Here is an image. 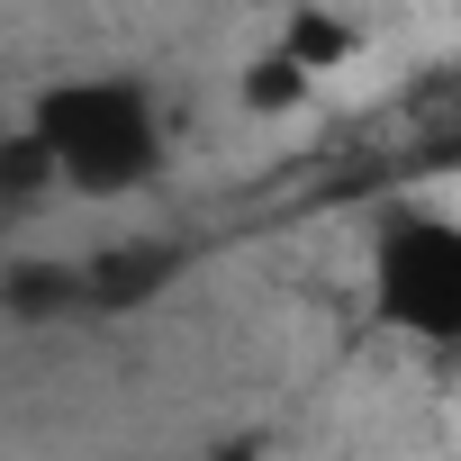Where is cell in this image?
<instances>
[{
  "instance_id": "obj_1",
  "label": "cell",
  "mask_w": 461,
  "mask_h": 461,
  "mask_svg": "<svg viewBox=\"0 0 461 461\" xmlns=\"http://www.w3.org/2000/svg\"><path fill=\"white\" fill-rule=\"evenodd\" d=\"M28 136L46 145V172L55 190H82V199H127L154 181L163 163V109L136 73H73V82H46L28 100Z\"/></svg>"
},
{
  "instance_id": "obj_2",
  "label": "cell",
  "mask_w": 461,
  "mask_h": 461,
  "mask_svg": "<svg viewBox=\"0 0 461 461\" xmlns=\"http://www.w3.org/2000/svg\"><path fill=\"white\" fill-rule=\"evenodd\" d=\"M371 308L416 344H461V226L434 208H398L371 236Z\"/></svg>"
},
{
  "instance_id": "obj_3",
  "label": "cell",
  "mask_w": 461,
  "mask_h": 461,
  "mask_svg": "<svg viewBox=\"0 0 461 461\" xmlns=\"http://www.w3.org/2000/svg\"><path fill=\"white\" fill-rule=\"evenodd\" d=\"M73 272H82V317H127V308H145L181 272V254L172 245H154V254H100V263H73Z\"/></svg>"
},
{
  "instance_id": "obj_4",
  "label": "cell",
  "mask_w": 461,
  "mask_h": 461,
  "mask_svg": "<svg viewBox=\"0 0 461 461\" xmlns=\"http://www.w3.org/2000/svg\"><path fill=\"white\" fill-rule=\"evenodd\" d=\"M0 308L28 317V326H64V317H82V272L73 263H19V272H0Z\"/></svg>"
},
{
  "instance_id": "obj_5",
  "label": "cell",
  "mask_w": 461,
  "mask_h": 461,
  "mask_svg": "<svg viewBox=\"0 0 461 461\" xmlns=\"http://www.w3.org/2000/svg\"><path fill=\"white\" fill-rule=\"evenodd\" d=\"M344 55H353V28H344L335 10H299V19H290V37H281V64H299L308 82H317L326 64H344Z\"/></svg>"
},
{
  "instance_id": "obj_6",
  "label": "cell",
  "mask_w": 461,
  "mask_h": 461,
  "mask_svg": "<svg viewBox=\"0 0 461 461\" xmlns=\"http://www.w3.org/2000/svg\"><path fill=\"white\" fill-rule=\"evenodd\" d=\"M55 172H46V145L19 127V136H0V199H46Z\"/></svg>"
}]
</instances>
